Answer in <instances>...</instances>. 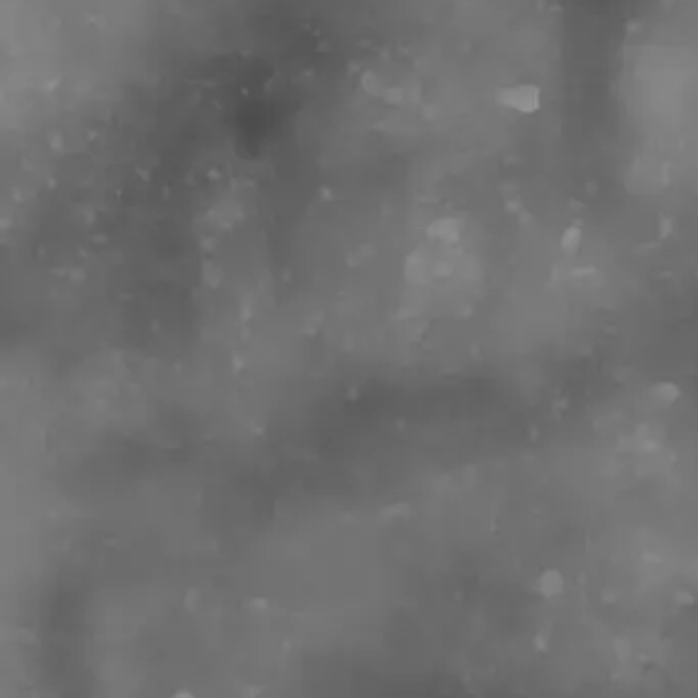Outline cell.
<instances>
[{"label": "cell", "instance_id": "cell-1", "mask_svg": "<svg viewBox=\"0 0 698 698\" xmlns=\"http://www.w3.org/2000/svg\"><path fill=\"white\" fill-rule=\"evenodd\" d=\"M498 105L518 115H535L543 105V92L533 82H518L496 92Z\"/></svg>", "mask_w": 698, "mask_h": 698}, {"label": "cell", "instance_id": "cell-2", "mask_svg": "<svg viewBox=\"0 0 698 698\" xmlns=\"http://www.w3.org/2000/svg\"><path fill=\"white\" fill-rule=\"evenodd\" d=\"M565 590V580L561 576V571L557 569H547L541 578H539V592L545 598H555Z\"/></svg>", "mask_w": 698, "mask_h": 698}, {"label": "cell", "instance_id": "cell-3", "mask_svg": "<svg viewBox=\"0 0 698 698\" xmlns=\"http://www.w3.org/2000/svg\"><path fill=\"white\" fill-rule=\"evenodd\" d=\"M428 234H430L432 238H437V240H446V242H451V240H457V236H459V225H457V221L455 220H439L428 227Z\"/></svg>", "mask_w": 698, "mask_h": 698}, {"label": "cell", "instance_id": "cell-4", "mask_svg": "<svg viewBox=\"0 0 698 698\" xmlns=\"http://www.w3.org/2000/svg\"><path fill=\"white\" fill-rule=\"evenodd\" d=\"M580 246H582V229L578 225H567L563 229V234H561V248H563V252L574 254V252L580 250Z\"/></svg>", "mask_w": 698, "mask_h": 698}, {"label": "cell", "instance_id": "cell-5", "mask_svg": "<svg viewBox=\"0 0 698 698\" xmlns=\"http://www.w3.org/2000/svg\"><path fill=\"white\" fill-rule=\"evenodd\" d=\"M654 396H656L658 402H662V404L665 405H672L678 398H680V387L674 385V383H669V381H663L660 385H656Z\"/></svg>", "mask_w": 698, "mask_h": 698}]
</instances>
